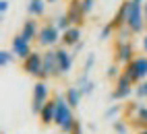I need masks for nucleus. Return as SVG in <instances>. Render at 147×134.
Wrapping results in <instances>:
<instances>
[{"label": "nucleus", "mask_w": 147, "mask_h": 134, "mask_svg": "<svg viewBox=\"0 0 147 134\" xmlns=\"http://www.w3.org/2000/svg\"><path fill=\"white\" fill-rule=\"evenodd\" d=\"M129 21L126 27L135 33V35H145L147 33V23H145V15H143V2H133L129 0Z\"/></svg>", "instance_id": "obj_1"}, {"label": "nucleus", "mask_w": 147, "mask_h": 134, "mask_svg": "<svg viewBox=\"0 0 147 134\" xmlns=\"http://www.w3.org/2000/svg\"><path fill=\"white\" fill-rule=\"evenodd\" d=\"M122 72L129 76L135 85L147 81V56H137L133 62H129L122 68Z\"/></svg>", "instance_id": "obj_2"}, {"label": "nucleus", "mask_w": 147, "mask_h": 134, "mask_svg": "<svg viewBox=\"0 0 147 134\" xmlns=\"http://www.w3.org/2000/svg\"><path fill=\"white\" fill-rule=\"evenodd\" d=\"M62 70L58 66V56H56V47H50V50L44 52V72L40 74L37 81H48V79H60Z\"/></svg>", "instance_id": "obj_3"}, {"label": "nucleus", "mask_w": 147, "mask_h": 134, "mask_svg": "<svg viewBox=\"0 0 147 134\" xmlns=\"http://www.w3.org/2000/svg\"><path fill=\"white\" fill-rule=\"evenodd\" d=\"M60 37H62V31L54 25V21H48V23L42 25V29H40V35H37V45L50 50V47H54L56 43H60Z\"/></svg>", "instance_id": "obj_4"}, {"label": "nucleus", "mask_w": 147, "mask_h": 134, "mask_svg": "<svg viewBox=\"0 0 147 134\" xmlns=\"http://www.w3.org/2000/svg\"><path fill=\"white\" fill-rule=\"evenodd\" d=\"M48 101H50V89H48L46 81H35L33 91H31V111L35 116H40Z\"/></svg>", "instance_id": "obj_5"}, {"label": "nucleus", "mask_w": 147, "mask_h": 134, "mask_svg": "<svg viewBox=\"0 0 147 134\" xmlns=\"http://www.w3.org/2000/svg\"><path fill=\"white\" fill-rule=\"evenodd\" d=\"M135 87H137V85L122 72L118 79L114 81V89H112V93H110V99H112V101H124V99H129L131 95L135 93Z\"/></svg>", "instance_id": "obj_6"}, {"label": "nucleus", "mask_w": 147, "mask_h": 134, "mask_svg": "<svg viewBox=\"0 0 147 134\" xmlns=\"http://www.w3.org/2000/svg\"><path fill=\"white\" fill-rule=\"evenodd\" d=\"M137 58L135 56V45L133 41H122V39H116L114 41V62L120 64L122 68L129 62H133Z\"/></svg>", "instance_id": "obj_7"}, {"label": "nucleus", "mask_w": 147, "mask_h": 134, "mask_svg": "<svg viewBox=\"0 0 147 134\" xmlns=\"http://www.w3.org/2000/svg\"><path fill=\"white\" fill-rule=\"evenodd\" d=\"M21 68H23L25 74L33 76V79L37 81V79H40V74L44 72V52H33L27 60L21 62Z\"/></svg>", "instance_id": "obj_8"}, {"label": "nucleus", "mask_w": 147, "mask_h": 134, "mask_svg": "<svg viewBox=\"0 0 147 134\" xmlns=\"http://www.w3.org/2000/svg\"><path fill=\"white\" fill-rule=\"evenodd\" d=\"M54 99H56V116H54V124L60 128L64 122H68V120L75 118V113H73V107L68 105V101H66L64 95H54Z\"/></svg>", "instance_id": "obj_9"}, {"label": "nucleus", "mask_w": 147, "mask_h": 134, "mask_svg": "<svg viewBox=\"0 0 147 134\" xmlns=\"http://www.w3.org/2000/svg\"><path fill=\"white\" fill-rule=\"evenodd\" d=\"M11 52L15 54V58H19V60L23 62V60H27L29 56L33 54L31 41H27L21 33H17V35L13 37V41H11Z\"/></svg>", "instance_id": "obj_10"}, {"label": "nucleus", "mask_w": 147, "mask_h": 134, "mask_svg": "<svg viewBox=\"0 0 147 134\" xmlns=\"http://www.w3.org/2000/svg\"><path fill=\"white\" fill-rule=\"evenodd\" d=\"M66 17L68 21H71V25H77V27H83L85 25V11L81 6V0H71L66 6Z\"/></svg>", "instance_id": "obj_11"}, {"label": "nucleus", "mask_w": 147, "mask_h": 134, "mask_svg": "<svg viewBox=\"0 0 147 134\" xmlns=\"http://www.w3.org/2000/svg\"><path fill=\"white\" fill-rule=\"evenodd\" d=\"M79 41H83V39H81V27H77V25L68 27V29L62 33V37H60L62 47H71V50H73Z\"/></svg>", "instance_id": "obj_12"}, {"label": "nucleus", "mask_w": 147, "mask_h": 134, "mask_svg": "<svg viewBox=\"0 0 147 134\" xmlns=\"http://www.w3.org/2000/svg\"><path fill=\"white\" fill-rule=\"evenodd\" d=\"M40 29H42V27L37 25V21H35L33 17H29L27 21L23 23V27H21V31H19V33H21V35L25 37L27 41H31V43H33V41H37V35H40Z\"/></svg>", "instance_id": "obj_13"}, {"label": "nucleus", "mask_w": 147, "mask_h": 134, "mask_svg": "<svg viewBox=\"0 0 147 134\" xmlns=\"http://www.w3.org/2000/svg\"><path fill=\"white\" fill-rule=\"evenodd\" d=\"M56 56H58V66L62 70V76L73 70V52H68V47H56Z\"/></svg>", "instance_id": "obj_14"}, {"label": "nucleus", "mask_w": 147, "mask_h": 134, "mask_svg": "<svg viewBox=\"0 0 147 134\" xmlns=\"http://www.w3.org/2000/svg\"><path fill=\"white\" fill-rule=\"evenodd\" d=\"M129 0H124V2L118 6V11H116L114 13V17H112V27H114V29L116 31H118V29H122V27H126V21H129Z\"/></svg>", "instance_id": "obj_15"}, {"label": "nucleus", "mask_w": 147, "mask_h": 134, "mask_svg": "<svg viewBox=\"0 0 147 134\" xmlns=\"http://www.w3.org/2000/svg\"><path fill=\"white\" fill-rule=\"evenodd\" d=\"M54 116H56V99L52 97L50 101L44 105V109H42V113H40L42 126H50V124H54Z\"/></svg>", "instance_id": "obj_16"}, {"label": "nucleus", "mask_w": 147, "mask_h": 134, "mask_svg": "<svg viewBox=\"0 0 147 134\" xmlns=\"http://www.w3.org/2000/svg\"><path fill=\"white\" fill-rule=\"evenodd\" d=\"M46 0H29L27 2V15L29 17H33V19H40V17H44V13H46Z\"/></svg>", "instance_id": "obj_17"}, {"label": "nucleus", "mask_w": 147, "mask_h": 134, "mask_svg": "<svg viewBox=\"0 0 147 134\" xmlns=\"http://www.w3.org/2000/svg\"><path fill=\"white\" fill-rule=\"evenodd\" d=\"M64 97H66L68 105H71V107L75 109V107H79V105H81V99H83V95H81L79 87H68V89L64 91Z\"/></svg>", "instance_id": "obj_18"}, {"label": "nucleus", "mask_w": 147, "mask_h": 134, "mask_svg": "<svg viewBox=\"0 0 147 134\" xmlns=\"http://www.w3.org/2000/svg\"><path fill=\"white\" fill-rule=\"evenodd\" d=\"M129 122H126L124 118H116V120H112V130L116 132V134H129Z\"/></svg>", "instance_id": "obj_19"}, {"label": "nucleus", "mask_w": 147, "mask_h": 134, "mask_svg": "<svg viewBox=\"0 0 147 134\" xmlns=\"http://www.w3.org/2000/svg\"><path fill=\"white\" fill-rule=\"evenodd\" d=\"M139 107H141V103L139 101H131V103H126L124 105V120L129 122V120H133L135 116H137V111H139Z\"/></svg>", "instance_id": "obj_20"}, {"label": "nucleus", "mask_w": 147, "mask_h": 134, "mask_svg": "<svg viewBox=\"0 0 147 134\" xmlns=\"http://www.w3.org/2000/svg\"><path fill=\"white\" fill-rule=\"evenodd\" d=\"M54 25H56V27H58V29H60L62 33H64V31L68 29V27H73V25H71V21H68V17H66V13L58 15V17L54 19Z\"/></svg>", "instance_id": "obj_21"}, {"label": "nucleus", "mask_w": 147, "mask_h": 134, "mask_svg": "<svg viewBox=\"0 0 147 134\" xmlns=\"http://www.w3.org/2000/svg\"><path fill=\"white\" fill-rule=\"evenodd\" d=\"M120 111H122V105H120V103H114V105H110V107L106 109L104 118H106V120H116Z\"/></svg>", "instance_id": "obj_22"}, {"label": "nucleus", "mask_w": 147, "mask_h": 134, "mask_svg": "<svg viewBox=\"0 0 147 134\" xmlns=\"http://www.w3.org/2000/svg\"><path fill=\"white\" fill-rule=\"evenodd\" d=\"M120 74H122V70H120V64H116V62H112L110 66H108V70H106V76H108L110 81H116Z\"/></svg>", "instance_id": "obj_23"}, {"label": "nucleus", "mask_w": 147, "mask_h": 134, "mask_svg": "<svg viewBox=\"0 0 147 134\" xmlns=\"http://www.w3.org/2000/svg\"><path fill=\"white\" fill-rule=\"evenodd\" d=\"M13 58H15V54L11 50H2V52H0V66H2V68L11 66L13 64Z\"/></svg>", "instance_id": "obj_24"}, {"label": "nucleus", "mask_w": 147, "mask_h": 134, "mask_svg": "<svg viewBox=\"0 0 147 134\" xmlns=\"http://www.w3.org/2000/svg\"><path fill=\"white\" fill-rule=\"evenodd\" d=\"M114 33H116V29L112 27V23H106L102 29H100V39H102V41H106V39H110Z\"/></svg>", "instance_id": "obj_25"}, {"label": "nucleus", "mask_w": 147, "mask_h": 134, "mask_svg": "<svg viewBox=\"0 0 147 134\" xmlns=\"http://www.w3.org/2000/svg\"><path fill=\"white\" fill-rule=\"evenodd\" d=\"M135 97H137V99H147V81L139 83V85L135 87Z\"/></svg>", "instance_id": "obj_26"}, {"label": "nucleus", "mask_w": 147, "mask_h": 134, "mask_svg": "<svg viewBox=\"0 0 147 134\" xmlns=\"http://www.w3.org/2000/svg\"><path fill=\"white\" fill-rule=\"evenodd\" d=\"M131 35H135L129 27H122V29L116 31V39H122V41H131Z\"/></svg>", "instance_id": "obj_27"}, {"label": "nucleus", "mask_w": 147, "mask_h": 134, "mask_svg": "<svg viewBox=\"0 0 147 134\" xmlns=\"http://www.w3.org/2000/svg\"><path fill=\"white\" fill-rule=\"evenodd\" d=\"M93 64H95V54H87L85 64H83V72L89 74V72H91V68H93Z\"/></svg>", "instance_id": "obj_28"}, {"label": "nucleus", "mask_w": 147, "mask_h": 134, "mask_svg": "<svg viewBox=\"0 0 147 134\" xmlns=\"http://www.w3.org/2000/svg\"><path fill=\"white\" fill-rule=\"evenodd\" d=\"M79 91H81L83 97H89V95H93V91H95V83H93V81H89V83H87L83 89H79Z\"/></svg>", "instance_id": "obj_29"}, {"label": "nucleus", "mask_w": 147, "mask_h": 134, "mask_svg": "<svg viewBox=\"0 0 147 134\" xmlns=\"http://www.w3.org/2000/svg\"><path fill=\"white\" fill-rule=\"evenodd\" d=\"M87 83H89V74H87V72H81V74H79V79H77V85H75V87L83 89Z\"/></svg>", "instance_id": "obj_30"}, {"label": "nucleus", "mask_w": 147, "mask_h": 134, "mask_svg": "<svg viewBox=\"0 0 147 134\" xmlns=\"http://www.w3.org/2000/svg\"><path fill=\"white\" fill-rule=\"evenodd\" d=\"M81 6H83L85 15H89L93 11V6H95V0H81Z\"/></svg>", "instance_id": "obj_31"}, {"label": "nucleus", "mask_w": 147, "mask_h": 134, "mask_svg": "<svg viewBox=\"0 0 147 134\" xmlns=\"http://www.w3.org/2000/svg\"><path fill=\"white\" fill-rule=\"evenodd\" d=\"M135 118L147 124V105H141V107H139V111H137V116H135Z\"/></svg>", "instance_id": "obj_32"}, {"label": "nucleus", "mask_w": 147, "mask_h": 134, "mask_svg": "<svg viewBox=\"0 0 147 134\" xmlns=\"http://www.w3.org/2000/svg\"><path fill=\"white\" fill-rule=\"evenodd\" d=\"M83 47H85V41H79L75 47H73V58H77V56H79L81 52H83Z\"/></svg>", "instance_id": "obj_33"}, {"label": "nucleus", "mask_w": 147, "mask_h": 134, "mask_svg": "<svg viewBox=\"0 0 147 134\" xmlns=\"http://www.w3.org/2000/svg\"><path fill=\"white\" fill-rule=\"evenodd\" d=\"M71 134H83V126H81V122L77 120L75 124H73V130H71Z\"/></svg>", "instance_id": "obj_34"}, {"label": "nucleus", "mask_w": 147, "mask_h": 134, "mask_svg": "<svg viewBox=\"0 0 147 134\" xmlns=\"http://www.w3.org/2000/svg\"><path fill=\"white\" fill-rule=\"evenodd\" d=\"M8 6H11V4H8V0H0V15H6L8 13Z\"/></svg>", "instance_id": "obj_35"}, {"label": "nucleus", "mask_w": 147, "mask_h": 134, "mask_svg": "<svg viewBox=\"0 0 147 134\" xmlns=\"http://www.w3.org/2000/svg\"><path fill=\"white\" fill-rule=\"evenodd\" d=\"M143 50H145V54H147V33L143 35Z\"/></svg>", "instance_id": "obj_36"}, {"label": "nucleus", "mask_w": 147, "mask_h": 134, "mask_svg": "<svg viewBox=\"0 0 147 134\" xmlns=\"http://www.w3.org/2000/svg\"><path fill=\"white\" fill-rule=\"evenodd\" d=\"M143 15H145V23H147V2H143Z\"/></svg>", "instance_id": "obj_37"}, {"label": "nucleus", "mask_w": 147, "mask_h": 134, "mask_svg": "<svg viewBox=\"0 0 147 134\" xmlns=\"http://www.w3.org/2000/svg\"><path fill=\"white\" fill-rule=\"evenodd\" d=\"M46 2H48V4H52V2H58V0H46Z\"/></svg>", "instance_id": "obj_38"}, {"label": "nucleus", "mask_w": 147, "mask_h": 134, "mask_svg": "<svg viewBox=\"0 0 147 134\" xmlns=\"http://www.w3.org/2000/svg\"><path fill=\"white\" fill-rule=\"evenodd\" d=\"M135 134H147V130H141V132H135Z\"/></svg>", "instance_id": "obj_39"}, {"label": "nucleus", "mask_w": 147, "mask_h": 134, "mask_svg": "<svg viewBox=\"0 0 147 134\" xmlns=\"http://www.w3.org/2000/svg\"><path fill=\"white\" fill-rule=\"evenodd\" d=\"M133 2H143V0H133Z\"/></svg>", "instance_id": "obj_40"}]
</instances>
